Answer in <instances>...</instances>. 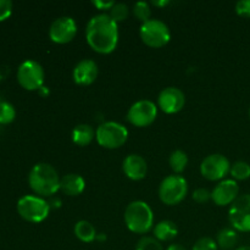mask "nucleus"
I'll list each match as a JSON object with an SVG mask.
<instances>
[{
	"mask_svg": "<svg viewBox=\"0 0 250 250\" xmlns=\"http://www.w3.org/2000/svg\"><path fill=\"white\" fill-rule=\"evenodd\" d=\"M119 23L103 12L93 16L85 27L87 43L95 53L106 55L111 54L119 44Z\"/></svg>",
	"mask_w": 250,
	"mask_h": 250,
	"instance_id": "nucleus-1",
	"label": "nucleus"
},
{
	"mask_svg": "<svg viewBox=\"0 0 250 250\" xmlns=\"http://www.w3.org/2000/svg\"><path fill=\"white\" fill-rule=\"evenodd\" d=\"M61 177L53 165L38 163L28 173V185L36 195L42 198L53 197L60 190Z\"/></svg>",
	"mask_w": 250,
	"mask_h": 250,
	"instance_id": "nucleus-2",
	"label": "nucleus"
},
{
	"mask_svg": "<svg viewBox=\"0 0 250 250\" xmlns=\"http://www.w3.org/2000/svg\"><path fill=\"white\" fill-rule=\"evenodd\" d=\"M125 224L127 229L137 234H146L154 226V212L148 203L134 200L125 210Z\"/></svg>",
	"mask_w": 250,
	"mask_h": 250,
	"instance_id": "nucleus-3",
	"label": "nucleus"
},
{
	"mask_svg": "<svg viewBox=\"0 0 250 250\" xmlns=\"http://www.w3.org/2000/svg\"><path fill=\"white\" fill-rule=\"evenodd\" d=\"M50 205L44 198L38 195L27 194L17 202V212L20 216L31 224L43 222L50 212Z\"/></svg>",
	"mask_w": 250,
	"mask_h": 250,
	"instance_id": "nucleus-4",
	"label": "nucleus"
},
{
	"mask_svg": "<svg viewBox=\"0 0 250 250\" xmlns=\"http://www.w3.org/2000/svg\"><path fill=\"white\" fill-rule=\"evenodd\" d=\"M188 193V182L183 176L170 175L161 181L158 194L161 202L168 207H173L185 200Z\"/></svg>",
	"mask_w": 250,
	"mask_h": 250,
	"instance_id": "nucleus-5",
	"label": "nucleus"
},
{
	"mask_svg": "<svg viewBox=\"0 0 250 250\" xmlns=\"http://www.w3.org/2000/svg\"><path fill=\"white\" fill-rule=\"evenodd\" d=\"M95 139L105 149L121 148L128 139V129L116 121L103 122L95 131Z\"/></svg>",
	"mask_w": 250,
	"mask_h": 250,
	"instance_id": "nucleus-6",
	"label": "nucleus"
},
{
	"mask_svg": "<svg viewBox=\"0 0 250 250\" xmlns=\"http://www.w3.org/2000/svg\"><path fill=\"white\" fill-rule=\"evenodd\" d=\"M142 42L149 48L159 49L165 46L171 39V31L167 24L159 19H150L142 23L139 29Z\"/></svg>",
	"mask_w": 250,
	"mask_h": 250,
	"instance_id": "nucleus-7",
	"label": "nucleus"
},
{
	"mask_svg": "<svg viewBox=\"0 0 250 250\" xmlns=\"http://www.w3.org/2000/svg\"><path fill=\"white\" fill-rule=\"evenodd\" d=\"M44 68L38 61L26 60L17 68V82L26 90H39L44 85Z\"/></svg>",
	"mask_w": 250,
	"mask_h": 250,
	"instance_id": "nucleus-8",
	"label": "nucleus"
},
{
	"mask_svg": "<svg viewBox=\"0 0 250 250\" xmlns=\"http://www.w3.org/2000/svg\"><path fill=\"white\" fill-rule=\"evenodd\" d=\"M158 117V105L151 100L142 99L133 103L127 111V120L134 127H148Z\"/></svg>",
	"mask_w": 250,
	"mask_h": 250,
	"instance_id": "nucleus-9",
	"label": "nucleus"
},
{
	"mask_svg": "<svg viewBox=\"0 0 250 250\" xmlns=\"http://www.w3.org/2000/svg\"><path fill=\"white\" fill-rule=\"evenodd\" d=\"M231 171V163L222 154H210L200 164V173L208 181H222Z\"/></svg>",
	"mask_w": 250,
	"mask_h": 250,
	"instance_id": "nucleus-10",
	"label": "nucleus"
},
{
	"mask_svg": "<svg viewBox=\"0 0 250 250\" xmlns=\"http://www.w3.org/2000/svg\"><path fill=\"white\" fill-rule=\"evenodd\" d=\"M229 220L236 231L250 232V194L239 195L229 207Z\"/></svg>",
	"mask_w": 250,
	"mask_h": 250,
	"instance_id": "nucleus-11",
	"label": "nucleus"
},
{
	"mask_svg": "<svg viewBox=\"0 0 250 250\" xmlns=\"http://www.w3.org/2000/svg\"><path fill=\"white\" fill-rule=\"evenodd\" d=\"M77 34V23L71 16L54 20L49 27V38L55 44H67Z\"/></svg>",
	"mask_w": 250,
	"mask_h": 250,
	"instance_id": "nucleus-12",
	"label": "nucleus"
},
{
	"mask_svg": "<svg viewBox=\"0 0 250 250\" xmlns=\"http://www.w3.org/2000/svg\"><path fill=\"white\" fill-rule=\"evenodd\" d=\"M186 95L180 88L167 87L158 97V107L168 115L177 114L185 107Z\"/></svg>",
	"mask_w": 250,
	"mask_h": 250,
	"instance_id": "nucleus-13",
	"label": "nucleus"
},
{
	"mask_svg": "<svg viewBox=\"0 0 250 250\" xmlns=\"http://www.w3.org/2000/svg\"><path fill=\"white\" fill-rule=\"evenodd\" d=\"M238 197L239 186L232 178L220 181L211 192V200L217 207H231Z\"/></svg>",
	"mask_w": 250,
	"mask_h": 250,
	"instance_id": "nucleus-14",
	"label": "nucleus"
},
{
	"mask_svg": "<svg viewBox=\"0 0 250 250\" xmlns=\"http://www.w3.org/2000/svg\"><path fill=\"white\" fill-rule=\"evenodd\" d=\"M99 75V68L97 62L92 59H83L73 67L72 78L73 82L78 85H90L97 81Z\"/></svg>",
	"mask_w": 250,
	"mask_h": 250,
	"instance_id": "nucleus-15",
	"label": "nucleus"
},
{
	"mask_svg": "<svg viewBox=\"0 0 250 250\" xmlns=\"http://www.w3.org/2000/svg\"><path fill=\"white\" fill-rule=\"evenodd\" d=\"M122 170L127 178L132 181H142L148 173V164L143 156L138 154H129L124 159Z\"/></svg>",
	"mask_w": 250,
	"mask_h": 250,
	"instance_id": "nucleus-16",
	"label": "nucleus"
},
{
	"mask_svg": "<svg viewBox=\"0 0 250 250\" xmlns=\"http://www.w3.org/2000/svg\"><path fill=\"white\" fill-rule=\"evenodd\" d=\"M85 189V181L78 173H67L60 181V190L68 197H78Z\"/></svg>",
	"mask_w": 250,
	"mask_h": 250,
	"instance_id": "nucleus-17",
	"label": "nucleus"
},
{
	"mask_svg": "<svg viewBox=\"0 0 250 250\" xmlns=\"http://www.w3.org/2000/svg\"><path fill=\"white\" fill-rule=\"evenodd\" d=\"M153 233L159 242H170L177 237V225L171 220H163L154 226Z\"/></svg>",
	"mask_w": 250,
	"mask_h": 250,
	"instance_id": "nucleus-18",
	"label": "nucleus"
},
{
	"mask_svg": "<svg viewBox=\"0 0 250 250\" xmlns=\"http://www.w3.org/2000/svg\"><path fill=\"white\" fill-rule=\"evenodd\" d=\"M95 138V131L90 125L80 124L72 129V142L78 146H87Z\"/></svg>",
	"mask_w": 250,
	"mask_h": 250,
	"instance_id": "nucleus-19",
	"label": "nucleus"
},
{
	"mask_svg": "<svg viewBox=\"0 0 250 250\" xmlns=\"http://www.w3.org/2000/svg\"><path fill=\"white\" fill-rule=\"evenodd\" d=\"M73 233L83 243H92L93 241L97 239L98 236L95 227L93 226L92 222L87 221V220H81V221L76 222L75 227H73Z\"/></svg>",
	"mask_w": 250,
	"mask_h": 250,
	"instance_id": "nucleus-20",
	"label": "nucleus"
},
{
	"mask_svg": "<svg viewBox=\"0 0 250 250\" xmlns=\"http://www.w3.org/2000/svg\"><path fill=\"white\" fill-rule=\"evenodd\" d=\"M216 243L220 249L231 250L238 243V234L234 229H220L216 237Z\"/></svg>",
	"mask_w": 250,
	"mask_h": 250,
	"instance_id": "nucleus-21",
	"label": "nucleus"
},
{
	"mask_svg": "<svg viewBox=\"0 0 250 250\" xmlns=\"http://www.w3.org/2000/svg\"><path fill=\"white\" fill-rule=\"evenodd\" d=\"M168 164H170L171 170L175 172V175H181L187 168L188 155L180 149L173 150L168 158Z\"/></svg>",
	"mask_w": 250,
	"mask_h": 250,
	"instance_id": "nucleus-22",
	"label": "nucleus"
},
{
	"mask_svg": "<svg viewBox=\"0 0 250 250\" xmlns=\"http://www.w3.org/2000/svg\"><path fill=\"white\" fill-rule=\"evenodd\" d=\"M229 175L234 181H246L250 177V165L247 161H236L231 165Z\"/></svg>",
	"mask_w": 250,
	"mask_h": 250,
	"instance_id": "nucleus-23",
	"label": "nucleus"
},
{
	"mask_svg": "<svg viewBox=\"0 0 250 250\" xmlns=\"http://www.w3.org/2000/svg\"><path fill=\"white\" fill-rule=\"evenodd\" d=\"M109 15L116 23L126 21L129 15L128 5H126L125 2H115L112 9L109 11Z\"/></svg>",
	"mask_w": 250,
	"mask_h": 250,
	"instance_id": "nucleus-24",
	"label": "nucleus"
},
{
	"mask_svg": "<svg viewBox=\"0 0 250 250\" xmlns=\"http://www.w3.org/2000/svg\"><path fill=\"white\" fill-rule=\"evenodd\" d=\"M133 15L142 23L151 19V7L149 2L138 1L133 5Z\"/></svg>",
	"mask_w": 250,
	"mask_h": 250,
	"instance_id": "nucleus-25",
	"label": "nucleus"
},
{
	"mask_svg": "<svg viewBox=\"0 0 250 250\" xmlns=\"http://www.w3.org/2000/svg\"><path fill=\"white\" fill-rule=\"evenodd\" d=\"M16 117V110L9 102H0V125H9Z\"/></svg>",
	"mask_w": 250,
	"mask_h": 250,
	"instance_id": "nucleus-26",
	"label": "nucleus"
},
{
	"mask_svg": "<svg viewBox=\"0 0 250 250\" xmlns=\"http://www.w3.org/2000/svg\"><path fill=\"white\" fill-rule=\"evenodd\" d=\"M136 250H164L163 244L155 237L144 236L137 242Z\"/></svg>",
	"mask_w": 250,
	"mask_h": 250,
	"instance_id": "nucleus-27",
	"label": "nucleus"
},
{
	"mask_svg": "<svg viewBox=\"0 0 250 250\" xmlns=\"http://www.w3.org/2000/svg\"><path fill=\"white\" fill-rule=\"evenodd\" d=\"M219 246H217L216 241H214L210 237H202L198 239L193 246L192 250H217Z\"/></svg>",
	"mask_w": 250,
	"mask_h": 250,
	"instance_id": "nucleus-28",
	"label": "nucleus"
},
{
	"mask_svg": "<svg viewBox=\"0 0 250 250\" xmlns=\"http://www.w3.org/2000/svg\"><path fill=\"white\" fill-rule=\"evenodd\" d=\"M192 198L194 202L203 204V203H207L211 199V192H209L207 188H197V189L193 192Z\"/></svg>",
	"mask_w": 250,
	"mask_h": 250,
	"instance_id": "nucleus-29",
	"label": "nucleus"
},
{
	"mask_svg": "<svg viewBox=\"0 0 250 250\" xmlns=\"http://www.w3.org/2000/svg\"><path fill=\"white\" fill-rule=\"evenodd\" d=\"M12 1L10 0H0V22L9 19L12 14Z\"/></svg>",
	"mask_w": 250,
	"mask_h": 250,
	"instance_id": "nucleus-30",
	"label": "nucleus"
},
{
	"mask_svg": "<svg viewBox=\"0 0 250 250\" xmlns=\"http://www.w3.org/2000/svg\"><path fill=\"white\" fill-rule=\"evenodd\" d=\"M236 12L242 17H250V0H241L237 2Z\"/></svg>",
	"mask_w": 250,
	"mask_h": 250,
	"instance_id": "nucleus-31",
	"label": "nucleus"
},
{
	"mask_svg": "<svg viewBox=\"0 0 250 250\" xmlns=\"http://www.w3.org/2000/svg\"><path fill=\"white\" fill-rule=\"evenodd\" d=\"M93 5L100 11H110L115 5V1H104V0H93Z\"/></svg>",
	"mask_w": 250,
	"mask_h": 250,
	"instance_id": "nucleus-32",
	"label": "nucleus"
},
{
	"mask_svg": "<svg viewBox=\"0 0 250 250\" xmlns=\"http://www.w3.org/2000/svg\"><path fill=\"white\" fill-rule=\"evenodd\" d=\"M166 250H187V249H186L183 246H181V244L175 243V244H171V246H168Z\"/></svg>",
	"mask_w": 250,
	"mask_h": 250,
	"instance_id": "nucleus-33",
	"label": "nucleus"
},
{
	"mask_svg": "<svg viewBox=\"0 0 250 250\" xmlns=\"http://www.w3.org/2000/svg\"><path fill=\"white\" fill-rule=\"evenodd\" d=\"M151 4L154 5V6H166V5L170 4V1L168 0H161V1H153Z\"/></svg>",
	"mask_w": 250,
	"mask_h": 250,
	"instance_id": "nucleus-34",
	"label": "nucleus"
},
{
	"mask_svg": "<svg viewBox=\"0 0 250 250\" xmlns=\"http://www.w3.org/2000/svg\"><path fill=\"white\" fill-rule=\"evenodd\" d=\"M38 93L42 95V97H48V95H49V89H48V87H45V85H43V87H42L41 89L38 90Z\"/></svg>",
	"mask_w": 250,
	"mask_h": 250,
	"instance_id": "nucleus-35",
	"label": "nucleus"
},
{
	"mask_svg": "<svg viewBox=\"0 0 250 250\" xmlns=\"http://www.w3.org/2000/svg\"><path fill=\"white\" fill-rule=\"evenodd\" d=\"M60 204H61V202H60V200H56V199H54L53 200V202H51V203H49V205H50V208L51 207H53V208H59V207H60Z\"/></svg>",
	"mask_w": 250,
	"mask_h": 250,
	"instance_id": "nucleus-36",
	"label": "nucleus"
},
{
	"mask_svg": "<svg viewBox=\"0 0 250 250\" xmlns=\"http://www.w3.org/2000/svg\"><path fill=\"white\" fill-rule=\"evenodd\" d=\"M97 239H98V241H105V239H106V236H105V234H103V233H99L97 236Z\"/></svg>",
	"mask_w": 250,
	"mask_h": 250,
	"instance_id": "nucleus-37",
	"label": "nucleus"
},
{
	"mask_svg": "<svg viewBox=\"0 0 250 250\" xmlns=\"http://www.w3.org/2000/svg\"><path fill=\"white\" fill-rule=\"evenodd\" d=\"M236 250H250V247L249 246H242V247H238Z\"/></svg>",
	"mask_w": 250,
	"mask_h": 250,
	"instance_id": "nucleus-38",
	"label": "nucleus"
},
{
	"mask_svg": "<svg viewBox=\"0 0 250 250\" xmlns=\"http://www.w3.org/2000/svg\"><path fill=\"white\" fill-rule=\"evenodd\" d=\"M249 116H250V109H249Z\"/></svg>",
	"mask_w": 250,
	"mask_h": 250,
	"instance_id": "nucleus-39",
	"label": "nucleus"
}]
</instances>
